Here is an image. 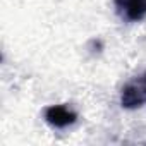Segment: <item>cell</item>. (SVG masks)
<instances>
[{
  "label": "cell",
  "mask_w": 146,
  "mask_h": 146,
  "mask_svg": "<svg viewBox=\"0 0 146 146\" xmlns=\"http://www.w3.org/2000/svg\"><path fill=\"white\" fill-rule=\"evenodd\" d=\"M113 5L122 21L139 23L146 17V0H113Z\"/></svg>",
  "instance_id": "7a4b0ae2"
},
{
  "label": "cell",
  "mask_w": 146,
  "mask_h": 146,
  "mask_svg": "<svg viewBox=\"0 0 146 146\" xmlns=\"http://www.w3.org/2000/svg\"><path fill=\"white\" fill-rule=\"evenodd\" d=\"M146 103V70L131 79L120 91V105L124 108H139Z\"/></svg>",
  "instance_id": "6da1fadb"
},
{
  "label": "cell",
  "mask_w": 146,
  "mask_h": 146,
  "mask_svg": "<svg viewBox=\"0 0 146 146\" xmlns=\"http://www.w3.org/2000/svg\"><path fill=\"white\" fill-rule=\"evenodd\" d=\"M45 120L55 129H65L78 120V113L67 105H50L45 108Z\"/></svg>",
  "instance_id": "3957f363"
}]
</instances>
